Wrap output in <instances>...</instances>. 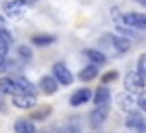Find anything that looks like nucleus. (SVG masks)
Segmentation results:
<instances>
[{"label": "nucleus", "mask_w": 146, "mask_h": 133, "mask_svg": "<svg viewBox=\"0 0 146 133\" xmlns=\"http://www.w3.org/2000/svg\"><path fill=\"white\" fill-rule=\"evenodd\" d=\"M144 81L146 79L141 76V72H128L124 78V87L126 91H129V93H135V94H141L144 89Z\"/></svg>", "instance_id": "1"}, {"label": "nucleus", "mask_w": 146, "mask_h": 133, "mask_svg": "<svg viewBox=\"0 0 146 133\" xmlns=\"http://www.w3.org/2000/svg\"><path fill=\"white\" fill-rule=\"evenodd\" d=\"M35 104H37V98H35V94H32V93L13 94V105L19 107V109H32V107H35Z\"/></svg>", "instance_id": "2"}, {"label": "nucleus", "mask_w": 146, "mask_h": 133, "mask_svg": "<svg viewBox=\"0 0 146 133\" xmlns=\"http://www.w3.org/2000/svg\"><path fill=\"white\" fill-rule=\"evenodd\" d=\"M126 126L128 130L135 131V133H146V120L141 113H128V118H126Z\"/></svg>", "instance_id": "3"}, {"label": "nucleus", "mask_w": 146, "mask_h": 133, "mask_svg": "<svg viewBox=\"0 0 146 133\" xmlns=\"http://www.w3.org/2000/svg\"><path fill=\"white\" fill-rule=\"evenodd\" d=\"M52 72H54L56 79L61 83V85H70V83L74 81V76H72V72L68 70L67 65H63V63H56V65L52 67Z\"/></svg>", "instance_id": "4"}, {"label": "nucleus", "mask_w": 146, "mask_h": 133, "mask_svg": "<svg viewBox=\"0 0 146 133\" xmlns=\"http://www.w3.org/2000/svg\"><path fill=\"white\" fill-rule=\"evenodd\" d=\"M117 105L122 109V111H126V113H131V111H135V107L139 105V102L133 98V93H120V94H117Z\"/></svg>", "instance_id": "5"}, {"label": "nucleus", "mask_w": 146, "mask_h": 133, "mask_svg": "<svg viewBox=\"0 0 146 133\" xmlns=\"http://www.w3.org/2000/svg\"><path fill=\"white\" fill-rule=\"evenodd\" d=\"M122 21L126 26H131L135 30H146V13H126Z\"/></svg>", "instance_id": "6"}, {"label": "nucleus", "mask_w": 146, "mask_h": 133, "mask_svg": "<svg viewBox=\"0 0 146 133\" xmlns=\"http://www.w3.org/2000/svg\"><path fill=\"white\" fill-rule=\"evenodd\" d=\"M24 4L21 0H13V2H7L6 7H4V13L7 15L9 19H21L24 15Z\"/></svg>", "instance_id": "7"}, {"label": "nucleus", "mask_w": 146, "mask_h": 133, "mask_svg": "<svg viewBox=\"0 0 146 133\" xmlns=\"http://www.w3.org/2000/svg\"><path fill=\"white\" fill-rule=\"evenodd\" d=\"M107 115H109V107H107V104L106 105H96V109L91 113V122H93V126H102V124L106 122Z\"/></svg>", "instance_id": "8"}, {"label": "nucleus", "mask_w": 146, "mask_h": 133, "mask_svg": "<svg viewBox=\"0 0 146 133\" xmlns=\"http://www.w3.org/2000/svg\"><path fill=\"white\" fill-rule=\"evenodd\" d=\"M0 93L2 94H17V93H21L15 78H0Z\"/></svg>", "instance_id": "9"}, {"label": "nucleus", "mask_w": 146, "mask_h": 133, "mask_svg": "<svg viewBox=\"0 0 146 133\" xmlns=\"http://www.w3.org/2000/svg\"><path fill=\"white\" fill-rule=\"evenodd\" d=\"M57 79H56V76H44V78H41V81H39V87L43 89V93L44 94H54L57 91Z\"/></svg>", "instance_id": "10"}, {"label": "nucleus", "mask_w": 146, "mask_h": 133, "mask_svg": "<svg viewBox=\"0 0 146 133\" xmlns=\"http://www.w3.org/2000/svg\"><path fill=\"white\" fill-rule=\"evenodd\" d=\"M91 100V89H80L76 91L74 94L70 96V105H82V104H87Z\"/></svg>", "instance_id": "11"}, {"label": "nucleus", "mask_w": 146, "mask_h": 133, "mask_svg": "<svg viewBox=\"0 0 146 133\" xmlns=\"http://www.w3.org/2000/svg\"><path fill=\"white\" fill-rule=\"evenodd\" d=\"M111 41H113V46L117 52H120V54H124V52H128L129 48H131V44H129V39L124 35H117V37H111Z\"/></svg>", "instance_id": "12"}, {"label": "nucleus", "mask_w": 146, "mask_h": 133, "mask_svg": "<svg viewBox=\"0 0 146 133\" xmlns=\"http://www.w3.org/2000/svg\"><path fill=\"white\" fill-rule=\"evenodd\" d=\"M13 130H15V133H35V126H33L32 120L22 118V120H17V122H15Z\"/></svg>", "instance_id": "13"}, {"label": "nucleus", "mask_w": 146, "mask_h": 133, "mask_svg": "<svg viewBox=\"0 0 146 133\" xmlns=\"http://www.w3.org/2000/svg\"><path fill=\"white\" fill-rule=\"evenodd\" d=\"M111 98V93L107 87H100V89L96 91V94H94V104L96 105H106L107 102H109Z\"/></svg>", "instance_id": "14"}, {"label": "nucleus", "mask_w": 146, "mask_h": 133, "mask_svg": "<svg viewBox=\"0 0 146 133\" xmlns=\"http://www.w3.org/2000/svg\"><path fill=\"white\" fill-rule=\"evenodd\" d=\"M15 81H17L19 91H21V93H32V94H33L35 87H33V83H32V81H28V79L22 78V76H17V78H15Z\"/></svg>", "instance_id": "15"}, {"label": "nucleus", "mask_w": 146, "mask_h": 133, "mask_svg": "<svg viewBox=\"0 0 146 133\" xmlns=\"http://www.w3.org/2000/svg\"><path fill=\"white\" fill-rule=\"evenodd\" d=\"M85 56H87V58H89L93 63H96V65H102V63L107 61V58L102 54V52H98V50H85Z\"/></svg>", "instance_id": "16"}, {"label": "nucleus", "mask_w": 146, "mask_h": 133, "mask_svg": "<svg viewBox=\"0 0 146 133\" xmlns=\"http://www.w3.org/2000/svg\"><path fill=\"white\" fill-rule=\"evenodd\" d=\"M98 74V68L96 67H85L82 72H80V79L82 81H91V79H94Z\"/></svg>", "instance_id": "17"}, {"label": "nucleus", "mask_w": 146, "mask_h": 133, "mask_svg": "<svg viewBox=\"0 0 146 133\" xmlns=\"http://www.w3.org/2000/svg\"><path fill=\"white\" fill-rule=\"evenodd\" d=\"M54 41H56V37H52V35H35L32 39V43L37 44V46H46V44L54 43Z\"/></svg>", "instance_id": "18"}, {"label": "nucleus", "mask_w": 146, "mask_h": 133, "mask_svg": "<svg viewBox=\"0 0 146 133\" xmlns=\"http://www.w3.org/2000/svg\"><path fill=\"white\" fill-rule=\"evenodd\" d=\"M0 35H4L7 41H13V35H11V32H9V28H7V24H6V21H4L2 17H0Z\"/></svg>", "instance_id": "19"}, {"label": "nucleus", "mask_w": 146, "mask_h": 133, "mask_svg": "<svg viewBox=\"0 0 146 133\" xmlns=\"http://www.w3.org/2000/svg\"><path fill=\"white\" fill-rule=\"evenodd\" d=\"M48 115H50V107H41L39 111L32 113V116H30V118H33V120H43V118H46Z\"/></svg>", "instance_id": "20"}, {"label": "nucleus", "mask_w": 146, "mask_h": 133, "mask_svg": "<svg viewBox=\"0 0 146 133\" xmlns=\"http://www.w3.org/2000/svg\"><path fill=\"white\" fill-rule=\"evenodd\" d=\"M17 52H19V56H21L22 59H32V50H30L26 44H21V46L17 48Z\"/></svg>", "instance_id": "21"}, {"label": "nucleus", "mask_w": 146, "mask_h": 133, "mask_svg": "<svg viewBox=\"0 0 146 133\" xmlns=\"http://www.w3.org/2000/svg\"><path fill=\"white\" fill-rule=\"evenodd\" d=\"M139 72H141V76L146 79V54H143L139 58Z\"/></svg>", "instance_id": "22"}, {"label": "nucleus", "mask_w": 146, "mask_h": 133, "mask_svg": "<svg viewBox=\"0 0 146 133\" xmlns=\"http://www.w3.org/2000/svg\"><path fill=\"white\" fill-rule=\"evenodd\" d=\"M7 48H9V41H7L4 35H0V54L6 56L7 54Z\"/></svg>", "instance_id": "23"}, {"label": "nucleus", "mask_w": 146, "mask_h": 133, "mask_svg": "<svg viewBox=\"0 0 146 133\" xmlns=\"http://www.w3.org/2000/svg\"><path fill=\"white\" fill-rule=\"evenodd\" d=\"M137 102H139V107L143 109V111L146 113V93L143 91V93L139 94V98H137Z\"/></svg>", "instance_id": "24"}, {"label": "nucleus", "mask_w": 146, "mask_h": 133, "mask_svg": "<svg viewBox=\"0 0 146 133\" xmlns=\"http://www.w3.org/2000/svg\"><path fill=\"white\" fill-rule=\"evenodd\" d=\"M7 65H9V59H7L4 54H0V72L7 70Z\"/></svg>", "instance_id": "25"}, {"label": "nucleus", "mask_w": 146, "mask_h": 133, "mask_svg": "<svg viewBox=\"0 0 146 133\" xmlns=\"http://www.w3.org/2000/svg\"><path fill=\"white\" fill-rule=\"evenodd\" d=\"M63 133H80V130H78V128H74V126H67L63 130Z\"/></svg>", "instance_id": "26"}, {"label": "nucleus", "mask_w": 146, "mask_h": 133, "mask_svg": "<svg viewBox=\"0 0 146 133\" xmlns=\"http://www.w3.org/2000/svg\"><path fill=\"white\" fill-rule=\"evenodd\" d=\"M137 2H139V4H141L143 7H146V0H137Z\"/></svg>", "instance_id": "27"}, {"label": "nucleus", "mask_w": 146, "mask_h": 133, "mask_svg": "<svg viewBox=\"0 0 146 133\" xmlns=\"http://www.w3.org/2000/svg\"><path fill=\"white\" fill-rule=\"evenodd\" d=\"M26 2H35V0H26Z\"/></svg>", "instance_id": "28"}]
</instances>
